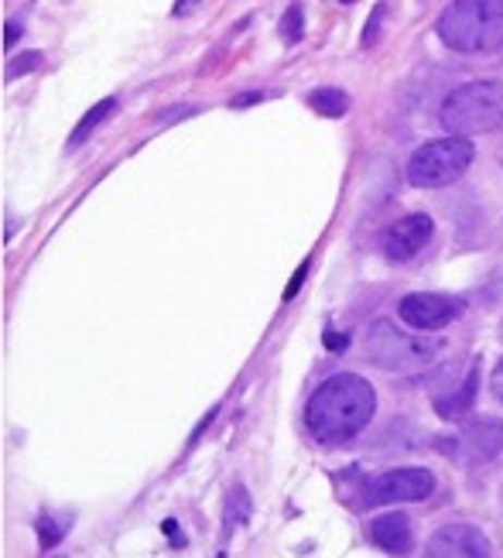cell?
<instances>
[{"instance_id":"obj_1","label":"cell","mask_w":503,"mask_h":558,"mask_svg":"<svg viewBox=\"0 0 503 558\" xmlns=\"http://www.w3.org/2000/svg\"><path fill=\"white\" fill-rule=\"evenodd\" d=\"M373 411H377V395L364 377L335 374L326 384H319V391L308 398L305 425L316 442L340 446L356 439L370 425Z\"/></svg>"},{"instance_id":"obj_2","label":"cell","mask_w":503,"mask_h":558,"mask_svg":"<svg viewBox=\"0 0 503 558\" xmlns=\"http://www.w3.org/2000/svg\"><path fill=\"white\" fill-rule=\"evenodd\" d=\"M435 32L452 52L483 56L503 48V0H452Z\"/></svg>"},{"instance_id":"obj_3","label":"cell","mask_w":503,"mask_h":558,"mask_svg":"<svg viewBox=\"0 0 503 558\" xmlns=\"http://www.w3.org/2000/svg\"><path fill=\"white\" fill-rule=\"evenodd\" d=\"M442 128L455 137L490 134L503 128V83L500 80H476L455 86L439 110Z\"/></svg>"},{"instance_id":"obj_4","label":"cell","mask_w":503,"mask_h":558,"mask_svg":"<svg viewBox=\"0 0 503 558\" xmlns=\"http://www.w3.org/2000/svg\"><path fill=\"white\" fill-rule=\"evenodd\" d=\"M364 350H367L370 363H377L380 371L412 374V371L428 367V363L442 353V339L439 336H412V332L397 329L394 323L380 319L367 329Z\"/></svg>"},{"instance_id":"obj_5","label":"cell","mask_w":503,"mask_h":558,"mask_svg":"<svg viewBox=\"0 0 503 558\" xmlns=\"http://www.w3.org/2000/svg\"><path fill=\"white\" fill-rule=\"evenodd\" d=\"M473 155L476 148L469 144V137L452 134V137L428 141L412 155V161H407V182L415 189H442L466 172L473 165Z\"/></svg>"},{"instance_id":"obj_6","label":"cell","mask_w":503,"mask_h":558,"mask_svg":"<svg viewBox=\"0 0 503 558\" xmlns=\"http://www.w3.org/2000/svg\"><path fill=\"white\" fill-rule=\"evenodd\" d=\"M435 490V476L421 466H401L373 476L364 494H359V507H383V504H418L428 500Z\"/></svg>"},{"instance_id":"obj_7","label":"cell","mask_w":503,"mask_h":558,"mask_svg":"<svg viewBox=\"0 0 503 558\" xmlns=\"http://www.w3.org/2000/svg\"><path fill=\"white\" fill-rule=\"evenodd\" d=\"M397 315L421 332H439L449 323H455L463 315V302L452 295H435V291H415V295H404L397 305Z\"/></svg>"},{"instance_id":"obj_8","label":"cell","mask_w":503,"mask_h":558,"mask_svg":"<svg viewBox=\"0 0 503 558\" xmlns=\"http://www.w3.org/2000/svg\"><path fill=\"white\" fill-rule=\"evenodd\" d=\"M425 558H493V545L473 524H445L428 538Z\"/></svg>"},{"instance_id":"obj_9","label":"cell","mask_w":503,"mask_h":558,"mask_svg":"<svg viewBox=\"0 0 503 558\" xmlns=\"http://www.w3.org/2000/svg\"><path fill=\"white\" fill-rule=\"evenodd\" d=\"M455 442H459L469 463H490V459H496L503 452V422L487 418V415L469 418Z\"/></svg>"},{"instance_id":"obj_10","label":"cell","mask_w":503,"mask_h":558,"mask_svg":"<svg viewBox=\"0 0 503 558\" xmlns=\"http://www.w3.org/2000/svg\"><path fill=\"white\" fill-rule=\"evenodd\" d=\"M428 240H431V216L425 213L404 216V220H397L383 233V254L391 260H407V257H415Z\"/></svg>"},{"instance_id":"obj_11","label":"cell","mask_w":503,"mask_h":558,"mask_svg":"<svg viewBox=\"0 0 503 558\" xmlns=\"http://www.w3.org/2000/svg\"><path fill=\"white\" fill-rule=\"evenodd\" d=\"M370 538L391 555H404L412 548V521L404 514H383L370 524Z\"/></svg>"},{"instance_id":"obj_12","label":"cell","mask_w":503,"mask_h":558,"mask_svg":"<svg viewBox=\"0 0 503 558\" xmlns=\"http://www.w3.org/2000/svg\"><path fill=\"white\" fill-rule=\"evenodd\" d=\"M476 387H479V371L476 367H469V374L452 387V391H445V395H439L435 398V411L442 418H449V422H459V418H466V411L473 408V401H476Z\"/></svg>"},{"instance_id":"obj_13","label":"cell","mask_w":503,"mask_h":558,"mask_svg":"<svg viewBox=\"0 0 503 558\" xmlns=\"http://www.w3.org/2000/svg\"><path fill=\"white\" fill-rule=\"evenodd\" d=\"M113 110H116V100H113V96H110V100H100V104H96V107L79 120V124H76V131L69 134V148H79V144H83L96 128H100Z\"/></svg>"},{"instance_id":"obj_14","label":"cell","mask_w":503,"mask_h":558,"mask_svg":"<svg viewBox=\"0 0 503 558\" xmlns=\"http://www.w3.org/2000/svg\"><path fill=\"white\" fill-rule=\"evenodd\" d=\"M72 527V514H41L38 518V542L45 551H52Z\"/></svg>"},{"instance_id":"obj_15","label":"cell","mask_w":503,"mask_h":558,"mask_svg":"<svg viewBox=\"0 0 503 558\" xmlns=\"http://www.w3.org/2000/svg\"><path fill=\"white\" fill-rule=\"evenodd\" d=\"M308 107L316 110V113H322V117H343L346 110H349V96L343 93V89H316L308 96Z\"/></svg>"},{"instance_id":"obj_16","label":"cell","mask_w":503,"mask_h":558,"mask_svg":"<svg viewBox=\"0 0 503 558\" xmlns=\"http://www.w3.org/2000/svg\"><path fill=\"white\" fill-rule=\"evenodd\" d=\"M250 518V497L244 487H233L226 497V531H233L236 524H244Z\"/></svg>"},{"instance_id":"obj_17","label":"cell","mask_w":503,"mask_h":558,"mask_svg":"<svg viewBox=\"0 0 503 558\" xmlns=\"http://www.w3.org/2000/svg\"><path fill=\"white\" fill-rule=\"evenodd\" d=\"M281 35H284V41H287V45L302 41V35H305V17H302V4H292V8L284 11V17H281Z\"/></svg>"},{"instance_id":"obj_18","label":"cell","mask_w":503,"mask_h":558,"mask_svg":"<svg viewBox=\"0 0 503 558\" xmlns=\"http://www.w3.org/2000/svg\"><path fill=\"white\" fill-rule=\"evenodd\" d=\"M41 59H45L41 52H28V56H17V59H14V65H8V76H11V80H17V76H21V72H32V69H38V65H41Z\"/></svg>"},{"instance_id":"obj_19","label":"cell","mask_w":503,"mask_h":558,"mask_svg":"<svg viewBox=\"0 0 503 558\" xmlns=\"http://www.w3.org/2000/svg\"><path fill=\"white\" fill-rule=\"evenodd\" d=\"M305 271H308V264H302V268H298V275H295V281L287 284V291H284V302H292V299L298 295V288H302V281H305Z\"/></svg>"},{"instance_id":"obj_20","label":"cell","mask_w":503,"mask_h":558,"mask_svg":"<svg viewBox=\"0 0 503 558\" xmlns=\"http://www.w3.org/2000/svg\"><path fill=\"white\" fill-rule=\"evenodd\" d=\"M380 14H383V4H377L373 17H370V24H367V35H364V45H373V38H377V24H380Z\"/></svg>"},{"instance_id":"obj_21","label":"cell","mask_w":503,"mask_h":558,"mask_svg":"<svg viewBox=\"0 0 503 558\" xmlns=\"http://www.w3.org/2000/svg\"><path fill=\"white\" fill-rule=\"evenodd\" d=\"M490 384H493V398L503 404V360L496 363V371H493V380H490Z\"/></svg>"},{"instance_id":"obj_22","label":"cell","mask_w":503,"mask_h":558,"mask_svg":"<svg viewBox=\"0 0 503 558\" xmlns=\"http://www.w3.org/2000/svg\"><path fill=\"white\" fill-rule=\"evenodd\" d=\"M21 38V24L17 21H8V35H4V41H8V48L14 45Z\"/></svg>"},{"instance_id":"obj_23","label":"cell","mask_w":503,"mask_h":558,"mask_svg":"<svg viewBox=\"0 0 503 558\" xmlns=\"http://www.w3.org/2000/svg\"><path fill=\"white\" fill-rule=\"evenodd\" d=\"M326 347H332V350H343V347H346V336H340V332H329V336H326Z\"/></svg>"},{"instance_id":"obj_24","label":"cell","mask_w":503,"mask_h":558,"mask_svg":"<svg viewBox=\"0 0 503 558\" xmlns=\"http://www.w3.org/2000/svg\"><path fill=\"white\" fill-rule=\"evenodd\" d=\"M260 96H263V93H244V96H236V100H233V107H247V104H257Z\"/></svg>"},{"instance_id":"obj_25","label":"cell","mask_w":503,"mask_h":558,"mask_svg":"<svg viewBox=\"0 0 503 558\" xmlns=\"http://www.w3.org/2000/svg\"><path fill=\"white\" fill-rule=\"evenodd\" d=\"M48 558H65V555H48Z\"/></svg>"},{"instance_id":"obj_26","label":"cell","mask_w":503,"mask_h":558,"mask_svg":"<svg viewBox=\"0 0 503 558\" xmlns=\"http://www.w3.org/2000/svg\"><path fill=\"white\" fill-rule=\"evenodd\" d=\"M343 4H349V0H343Z\"/></svg>"},{"instance_id":"obj_27","label":"cell","mask_w":503,"mask_h":558,"mask_svg":"<svg viewBox=\"0 0 503 558\" xmlns=\"http://www.w3.org/2000/svg\"><path fill=\"white\" fill-rule=\"evenodd\" d=\"M220 558H223V555H220Z\"/></svg>"}]
</instances>
